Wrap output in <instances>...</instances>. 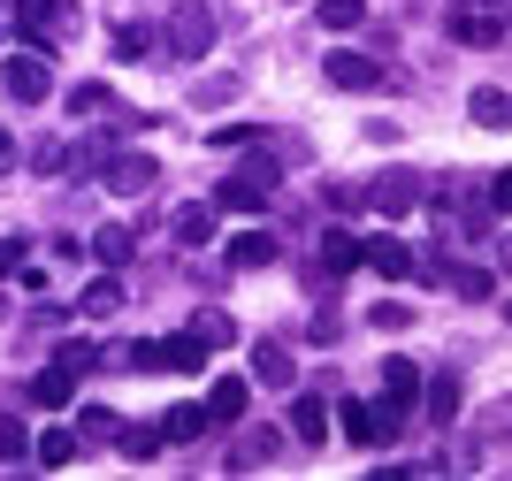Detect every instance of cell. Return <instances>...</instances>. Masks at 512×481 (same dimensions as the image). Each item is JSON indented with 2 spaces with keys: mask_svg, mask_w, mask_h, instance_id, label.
<instances>
[{
  "mask_svg": "<svg viewBox=\"0 0 512 481\" xmlns=\"http://www.w3.org/2000/svg\"><path fill=\"white\" fill-rule=\"evenodd\" d=\"M245 405H253V382H245V375H214L207 420H245Z\"/></svg>",
  "mask_w": 512,
  "mask_h": 481,
  "instance_id": "obj_9",
  "label": "cell"
},
{
  "mask_svg": "<svg viewBox=\"0 0 512 481\" xmlns=\"http://www.w3.org/2000/svg\"><path fill=\"white\" fill-rule=\"evenodd\" d=\"M360 260H367L375 275H390V283H406V275H428L421 260H413V245H398V237H375V245H367Z\"/></svg>",
  "mask_w": 512,
  "mask_h": 481,
  "instance_id": "obj_7",
  "label": "cell"
},
{
  "mask_svg": "<svg viewBox=\"0 0 512 481\" xmlns=\"http://www.w3.org/2000/svg\"><path fill=\"white\" fill-rule=\"evenodd\" d=\"M383 398H398V405L421 398V367L413 359H383Z\"/></svg>",
  "mask_w": 512,
  "mask_h": 481,
  "instance_id": "obj_20",
  "label": "cell"
},
{
  "mask_svg": "<svg viewBox=\"0 0 512 481\" xmlns=\"http://www.w3.org/2000/svg\"><path fill=\"white\" fill-rule=\"evenodd\" d=\"M77 451H85V436H69V428H46V436L31 443V459H39V466H69Z\"/></svg>",
  "mask_w": 512,
  "mask_h": 481,
  "instance_id": "obj_21",
  "label": "cell"
},
{
  "mask_svg": "<svg viewBox=\"0 0 512 481\" xmlns=\"http://www.w3.org/2000/svg\"><path fill=\"white\" fill-rule=\"evenodd\" d=\"M505 268H512V237H505Z\"/></svg>",
  "mask_w": 512,
  "mask_h": 481,
  "instance_id": "obj_42",
  "label": "cell"
},
{
  "mask_svg": "<svg viewBox=\"0 0 512 481\" xmlns=\"http://www.w3.org/2000/svg\"><path fill=\"white\" fill-rule=\"evenodd\" d=\"M192 336H199V344L214 352V344H237V321H230V314H214V306H207V314L192 321Z\"/></svg>",
  "mask_w": 512,
  "mask_h": 481,
  "instance_id": "obj_26",
  "label": "cell"
},
{
  "mask_svg": "<svg viewBox=\"0 0 512 481\" xmlns=\"http://www.w3.org/2000/svg\"><path fill=\"white\" fill-rule=\"evenodd\" d=\"M207 436V405H169L161 413V443H199Z\"/></svg>",
  "mask_w": 512,
  "mask_h": 481,
  "instance_id": "obj_16",
  "label": "cell"
},
{
  "mask_svg": "<svg viewBox=\"0 0 512 481\" xmlns=\"http://www.w3.org/2000/svg\"><path fill=\"white\" fill-rule=\"evenodd\" d=\"M467 115H474L482 130H512V92H497V84H474Z\"/></svg>",
  "mask_w": 512,
  "mask_h": 481,
  "instance_id": "obj_13",
  "label": "cell"
},
{
  "mask_svg": "<svg viewBox=\"0 0 512 481\" xmlns=\"http://www.w3.org/2000/svg\"><path fill=\"white\" fill-rule=\"evenodd\" d=\"M115 443H123V459H153L161 451V420L153 428H115Z\"/></svg>",
  "mask_w": 512,
  "mask_h": 481,
  "instance_id": "obj_27",
  "label": "cell"
},
{
  "mask_svg": "<svg viewBox=\"0 0 512 481\" xmlns=\"http://www.w3.org/2000/svg\"><path fill=\"white\" fill-rule=\"evenodd\" d=\"M276 428H245V443H237V451H230V466H260V459H276Z\"/></svg>",
  "mask_w": 512,
  "mask_h": 481,
  "instance_id": "obj_23",
  "label": "cell"
},
{
  "mask_svg": "<svg viewBox=\"0 0 512 481\" xmlns=\"http://www.w3.org/2000/svg\"><path fill=\"white\" fill-rule=\"evenodd\" d=\"M115 306H123V283H115V275H92V283H85V314L107 321Z\"/></svg>",
  "mask_w": 512,
  "mask_h": 481,
  "instance_id": "obj_24",
  "label": "cell"
},
{
  "mask_svg": "<svg viewBox=\"0 0 512 481\" xmlns=\"http://www.w3.org/2000/svg\"><path fill=\"white\" fill-rule=\"evenodd\" d=\"M130 367H146V375H199L207 344L199 336H146V344H130Z\"/></svg>",
  "mask_w": 512,
  "mask_h": 481,
  "instance_id": "obj_1",
  "label": "cell"
},
{
  "mask_svg": "<svg viewBox=\"0 0 512 481\" xmlns=\"http://www.w3.org/2000/svg\"><path fill=\"white\" fill-rule=\"evenodd\" d=\"M207 46H214V16H207V8H176L169 54H184V62H192V54H207Z\"/></svg>",
  "mask_w": 512,
  "mask_h": 481,
  "instance_id": "obj_6",
  "label": "cell"
},
{
  "mask_svg": "<svg viewBox=\"0 0 512 481\" xmlns=\"http://www.w3.org/2000/svg\"><path fill=\"white\" fill-rule=\"evenodd\" d=\"M360 199H367L375 214H390V222H398V214H413V207H421V176H413V168H383V176H375V184H367Z\"/></svg>",
  "mask_w": 512,
  "mask_h": 481,
  "instance_id": "obj_3",
  "label": "cell"
},
{
  "mask_svg": "<svg viewBox=\"0 0 512 481\" xmlns=\"http://www.w3.org/2000/svg\"><path fill=\"white\" fill-rule=\"evenodd\" d=\"M0 84H8V100L39 107L46 92H54V69H46V54H39V46H23V54H8V69H0Z\"/></svg>",
  "mask_w": 512,
  "mask_h": 481,
  "instance_id": "obj_2",
  "label": "cell"
},
{
  "mask_svg": "<svg viewBox=\"0 0 512 481\" xmlns=\"http://www.w3.org/2000/svg\"><path fill=\"white\" fill-rule=\"evenodd\" d=\"M214 207H230V214H260V207H268V184H253V176L237 168V176H222V191H214Z\"/></svg>",
  "mask_w": 512,
  "mask_h": 481,
  "instance_id": "obj_11",
  "label": "cell"
},
{
  "mask_svg": "<svg viewBox=\"0 0 512 481\" xmlns=\"http://www.w3.org/2000/svg\"><path fill=\"white\" fill-rule=\"evenodd\" d=\"M31 451V428L23 420H0V459H23Z\"/></svg>",
  "mask_w": 512,
  "mask_h": 481,
  "instance_id": "obj_34",
  "label": "cell"
},
{
  "mask_svg": "<svg viewBox=\"0 0 512 481\" xmlns=\"http://www.w3.org/2000/svg\"><path fill=\"white\" fill-rule=\"evenodd\" d=\"M207 146H214V153H237V146H260V130H253V123H222Z\"/></svg>",
  "mask_w": 512,
  "mask_h": 481,
  "instance_id": "obj_31",
  "label": "cell"
},
{
  "mask_svg": "<svg viewBox=\"0 0 512 481\" xmlns=\"http://www.w3.org/2000/svg\"><path fill=\"white\" fill-rule=\"evenodd\" d=\"M115 428H123V420L107 413V405H85V443H107V436H115Z\"/></svg>",
  "mask_w": 512,
  "mask_h": 481,
  "instance_id": "obj_33",
  "label": "cell"
},
{
  "mask_svg": "<svg viewBox=\"0 0 512 481\" xmlns=\"http://www.w3.org/2000/svg\"><path fill=\"white\" fill-rule=\"evenodd\" d=\"M230 268H276V237H268V230L230 237Z\"/></svg>",
  "mask_w": 512,
  "mask_h": 481,
  "instance_id": "obj_19",
  "label": "cell"
},
{
  "mask_svg": "<svg viewBox=\"0 0 512 481\" xmlns=\"http://www.w3.org/2000/svg\"><path fill=\"white\" fill-rule=\"evenodd\" d=\"M291 436H299L306 451H321V443H329V405H321L314 390H306V398H291Z\"/></svg>",
  "mask_w": 512,
  "mask_h": 481,
  "instance_id": "obj_10",
  "label": "cell"
},
{
  "mask_svg": "<svg viewBox=\"0 0 512 481\" xmlns=\"http://www.w3.org/2000/svg\"><path fill=\"white\" fill-rule=\"evenodd\" d=\"M314 23H321V31H360V23H367V0H321Z\"/></svg>",
  "mask_w": 512,
  "mask_h": 481,
  "instance_id": "obj_22",
  "label": "cell"
},
{
  "mask_svg": "<svg viewBox=\"0 0 512 481\" xmlns=\"http://www.w3.org/2000/svg\"><path fill=\"white\" fill-rule=\"evenodd\" d=\"M23 268V237H0V275H16Z\"/></svg>",
  "mask_w": 512,
  "mask_h": 481,
  "instance_id": "obj_40",
  "label": "cell"
},
{
  "mask_svg": "<svg viewBox=\"0 0 512 481\" xmlns=\"http://www.w3.org/2000/svg\"><path fill=\"white\" fill-rule=\"evenodd\" d=\"M421 398H428V420H436V428H451V420H459V375H428Z\"/></svg>",
  "mask_w": 512,
  "mask_h": 481,
  "instance_id": "obj_17",
  "label": "cell"
},
{
  "mask_svg": "<svg viewBox=\"0 0 512 481\" xmlns=\"http://www.w3.org/2000/svg\"><path fill=\"white\" fill-rule=\"evenodd\" d=\"M505 314H512V306H505Z\"/></svg>",
  "mask_w": 512,
  "mask_h": 481,
  "instance_id": "obj_44",
  "label": "cell"
},
{
  "mask_svg": "<svg viewBox=\"0 0 512 481\" xmlns=\"http://www.w3.org/2000/svg\"><path fill=\"white\" fill-rule=\"evenodd\" d=\"M16 31L31 46H39V39H62V31H69V8H62V0H16Z\"/></svg>",
  "mask_w": 512,
  "mask_h": 481,
  "instance_id": "obj_5",
  "label": "cell"
},
{
  "mask_svg": "<svg viewBox=\"0 0 512 481\" xmlns=\"http://www.w3.org/2000/svg\"><path fill=\"white\" fill-rule=\"evenodd\" d=\"M146 46H153L146 23H123V31H115V62H146Z\"/></svg>",
  "mask_w": 512,
  "mask_h": 481,
  "instance_id": "obj_30",
  "label": "cell"
},
{
  "mask_svg": "<svg viewBox=\"0 0 512 481\" xmlns=\"http://www.w3.org/2000/svg\"><path fill=\"white\" fill-rule=\"evenodd\" d=\"M451 39H459V46H497V39H505V23L482 16V8H459V16H451Z\"/></svg>",
  "mask_w": 512,
  "mask_h": 481,
  "instance_id": "obj_14",
  "label": "cell"
},
{
  "mask_svg": "<svg viewBox=\"0 0 512 481\" xmlns=\"http://www.w3.org/2000/svg\"><path fill=\"white\" fill-rule=\"evenodd\" d=\"M199 100H207V107L214 100H237V77H207V84H199Z\"/></svg>",
  "mask_w": 512,
  "mask_h": 481,
  "instance_id": "obj_39",
  "label": "cell"
},
{
  "mask_svg": "<svg viewBox=\"0 0 512 481\" xmlns=\"http://www.w3.org/2000/svg\"><path fill=\"white\" fill-rule=\"evenodd\" d=\"M107 107V84H77V92H69V115H100Z\"/></svg>",
  "mask_w": 512,
  "mask_h": 481,
  "instance_id": "obj_35",
  "label": "cell"
},
{
  "mask_svg": "<svg viewBox=\"0 0 512 481\" xmlns=\"http://www.w3.org/2000/svg\"><path fill=\"white\" fill-rule=\"evenodd\" d=\"M92 260H100V268H123L130 260V230H100L92 237Z\"/></svg>",
  "mask_w": 512,
  "mask_h": 481,
  "instance_id": "obj_29",
  "label": "cell"
},
{
  "mask_svg": "<svg viewBox=\"0 0 512 481\" xmlns=\"http://www.w3.org/2000/svg\"><path fill=\"white\" fill-rule=\"evenodd\" d=\"M69 398H77V375H69V367H39V375H31V405H46V413H62Z\"/></svg>",
  "mask_w": 512,
  "mask_h": 481,
  "instance_id": "obj_12",
  "label": "cell"
},
{
  "mask_svg": "<svg viewBox=\"0 0 512 481\" xmlns=\"http://www.w3.org/2000/svg\"><path fill=\"white\" fill-rule=\"evenodd\" d=\"M367 321H375V329H383V336H398V329H406V321H413V306H398V298H383V306H375V314H367Z\"/></svg>",
  "mask_w": 512,
  "mask_h": 481,
  "instance_id": "obj_32",
  "label": "cell"
},
{
  "mask_svg": "<svg viewBox=\"0 0 512 481\" xmlns=\"http://www.w3.org/2000/svg\"><path fill=\"white\" fill-rule=\"evenodd\" d=\"M321 77L337 84V92H375V84H383V69L367 62V54H329V62H321Z\"/></svg>",
  "mask_w": 512,
  "mask_h": 481,
  "instance_id": "obj_8",
  "label": "cell"
},
{
  "mask_svg": "<svg viewBox=\"0 0 512 481\" xmlns=\"http://www.w3.org/2000/svg\"><path fill=\"white\" fill-rule=\"evenodd\" d=\"M253 375H260V382H276V390H283V382H291V344L260 336V344H253Z\"/></svg>",
  "mask_w": 512,
  "mask_h": 481,
  "instance_id": "obj_18",
  "label": "cell"
},
{
  "mask_svg": "<svg viewBox=\"0 0 512 481\" xmlns=\"http://www.w3.org/2000/svg\"><path fill=\"white\" fill-rule=\"evenodd\" d=\"M482 8H497V0H482Z\"/></svg>",
  "mask_w": 512,
  "mask_h": 481,
  "instance_id": "obj_43",
  "label": "cell"
},
{
  "mask_svg": "<svg viewBox=\"0 0 512 481\" xmlns=\"http://www.w3.org/2000/svg\"><path fill=\"white\" fill-rule=\"evenodd\" d=\"M360 252H367V237L329 230V237H321V268H329V275H352V268H360Z\"/></svg>",
  "mask_w": 512,
  "mask_h": 481,
  "instance_id": "obj_15",
  "label": "cell"
},
{
  "mask_svg": "<svg viewBox=\"0 0 512 481\" xmlns=\"http://www.w3.org/2000/svg\"><path fill=\"white\" fill-rule=\"evenodd\" d=\"M214 237V207H184L176 214V245H207Z\"/></svg>",
  "mask_w": 512,
  "mask_h": 481,
  "instance_id": "obj_25",
  "label": "cell"
},
{
  "mask_svg": "<svg viewBox=\"0 0 512 481\" xmlns=\"http://www.w3.org/2000/svg\"><path fill=\"white\" fill-rule=\"evenodd\" d=\"M62 367H69V375H92V367H100V352H92V344H62Z\"/></svg>",
  "mask_w": 512,
  "mask_h": 481,
  "instance_id": "obj_36",
  "label": "cell"
},
{
  "mask_svg": "<svg viewBox=\"0 0 512 481\" xmlns=\"http://www.w3.org/2000/svg\"><path fill=\"white\" fill-rule=\"evenodd\" d=\"M444 283H451L459 298H490V291H497V283H490V268H444Z\"/></svg>",
  "mask_w": 512,
  "mask_h": 481,
  "instance_id": "obj_28",
  "label": "cell"
},
{
  "mask_svg": "<svg viewBox=\"0 0 512 481\" xmlns=\"http://www.w3.org/2000/svg\"><path fill=\"white\" fill-rule=\"evenodd\" d=\"M8 153H16V138H8V130H0V161H8Z\"/></svg>",
  "mask_w": 512,
  "mask_h": 481,
  "instance_id": "obj_41",
  "label": "cell"
},
{
  "mask_svg": "<svg viewBox=\"0 0 512 481\" xmlns=\"http://www.w3.org/2000/svg\"><path fill=\"white\" fill-rule=\"evenodd\" d=\"M100 176H107V191H123V199H138V191H153L161 161H153V153H100Z\"/></svg>",
  "mask_w": 512,
  "mask_h": 481,
  "instance_id": "obj_4",
  "label": "cell"
},
{
  "mask_svg": "<svg viewBox=\"0 0 512 481\" xmlns=\"http://www.w3.org/2000/svg\"><path fill=\"white\" fill-rule=\"evenodd\" d=\"M31 168H39V176H62V168H69V146H39V153H31Z\"/></svg>",
  "mask_w": 512,
  "mask_h": 481,
  "instance_id": "obj_37",
  "label": "cell"
},
{
  "mask_svg": "<svg viewBox=\"0 0 512 481\" xmlns=\"http://www.w3.org/2000/svg\"><path fill=\"white\" fill-rule=\"evenodd\" d=\"M490 207L512 214V168H497V176H490Z\"/></svg>",
  "mask_w": 512,
  "mask_h": 481,
  "instance_id": "obj_38",
  "label": "cell"
}]
</instances>
